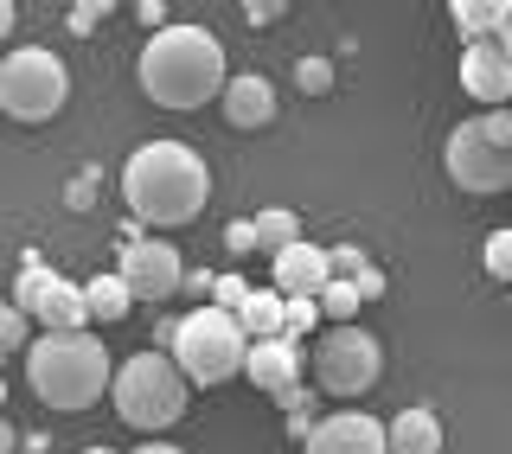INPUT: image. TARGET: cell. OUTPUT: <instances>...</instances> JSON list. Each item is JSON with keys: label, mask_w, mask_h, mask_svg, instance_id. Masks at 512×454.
Masks as SVG:
<instances>
[{"label": "cell", "mask_w": 512, "mask_h": 454, "mask_svg": "<svg viewBox=\"0 0 512 454\" xmlns=\"http://www.w3.org/2000/svg\"><path fill=\"white\" fill-rule=\"evenodd\" d=\"M135 454H186V448H173V442H154V435H148V442H141Z\"/></svg>", "instance_id": "836d02e7"}, {"label": "cell", "mask_w": 512, "mask_h": 454, "mask_svg": "<svg viewBox=\"0 0 512 454\" xmlns=\"http://www.w3.org/2000/svg\"><path fill=\"white\" fill-rule=\"evenodd\" d=\"M461 90L487 109H512V52L500 39H468V52H461Z\"/></svg>", "instance_id": "30bf717a"}, {"label": "cell", "mask_w": 512, "mask_h": 454, "mask_svg": "<svg viewBox=\"0 0 512 454\" xmlns=\"http://www.w3.org/2000/svg\"><path fill=\"white\" fill-rule=\"evenodd\" d=\"M186 391L192 384L180 378V365L167 359V352H135V359H122L116 365V378H109V403H116V416L128 429H141V435H160V429H173L186 416Z\"/></svg>", "instance_id": "277c9868"}, {"label": "cell", "mask_w": 512, "mask_h": 454, "mask_svg": "<svg viewBox=\"0 0 512 454\" xmlns=\"http://www.w3.org/2000/svg\"><path fill=\"white\" fill-rule=\"evenodd\" d=\"M250 224H256V250H269V256L288 250V243H301V218L288 212V205H269V212H256Z\"/></svg>", "instance_id": "d6986e66"}, {"label": "cell", "mask_w": 512, "mask_h": 454, "mask_svg": "<svg viewBox=\"0 0 512 454\" xmlns=\"http://www.w3.org/2000/svg\"><path fill=\"white\" fill-rule=\"evenodd\" d=\"M282 13H288V0H244V20L250 26H276Z\"/></svg>", "instance_id": "4316f807"}, {"label": "cell", "mask_w": 512, "mask_h": 454, "mask_svg": "<svg viewBox=\"0 0 512 454\" xmlns=\"http://www.w3.org/2000/svg\"><path fill=\"white\" fill-rule=\"evenodd\" d=\"M320 314H333V327H346V320H359V288H352V282H327V288H320Z\"/></svg>", "instance_id": "ffe728a7"}, {"label": "cell", "mask_w": 512, "mask_h": 454, "mask_svg": "<svg viewBox=\"0 0 512 454\" xmlns=\"http://www.w3.org/2000/svg\"><path fill=\"white\" fill-rule=\"evenodd\" d=\"M167 352H173V365H180V378L186 384H231L237 371H244V352H250V339L244 327H237V314H224V307H192L186 320H173V339H167Z\"/></svg>", "instance_id": "5b68a950"}, {"label": "cell", "mask_w": 512, "mask_h": 454, "mask_svg": "<svg viewBox=\"0 0 512 454\" xmlns=\"http://www.w3.org/2000/svg\"><path fill=\"white\" fill-rule=\"evenodd\" d=\"M109 378H116V359H109V346L90 327L84 333H39L26 346V384L45 410H90V403H103Z\"/></svg>", "instance_id": "3957f363"}, {"label": "cell", "mask_w": 512, "mask_h": 454, "mask_svg": "<svg viewBox=\"0 0 512 454\" xmlns=\"http://www.w3.org/2000/svg\"><path fill=\"white\" fill-rule=\"evenodd\" d=\"M13 26H20V7H13V0H0V45L13 39Z\"/></svg>", "instance_id": "1f68e13d"}, {"label": "cell", "mask_w": 512, "mask_h": 454, "mask_svg": "<svg viewBox=\"0 0 512 454\" xmlns=\"http://www.w3.org/2000/svg\"><path fill=\"white\" fill-rule=\"evenodd\" d=\"M218 109H224V122L231 128H263V122H276V84L269 77H224V90H218Z\"/></svg>", "instance_id": "9a60e30c"}, {"label": "cell", "mask_w": 512, "mask_h": 454, "mask_svg": "<svg viewBox=\"0 0 512 454\" xmlns=\"http://www.w3.org/2000/svg\"><path fill=\"white\" fill-rule=\"evenodd\" d=\"M84 301H90V320H103V327L128 320V307H135V295H128L122 275H90V282H84Z\"/></svg>", "instance_id": "ac0fdd59"}, {"label": "cell", "mask_w": 512, "mask_h": 454, "mask_svg": "<svg viewBox=\"0 0 512 454\" xmlns=\"http://www.w3.org/2000/svg\"><path fill=\"white\" fill-rule=\"evenodd\" d=\"M0 403H7V384H0Z\"/></svg>", "instance_id": "74e56055"}, {"label": "cell", "mask_w": 512, "mask_h": 454, "mask_svg": "<svg viewBox=\"0 0 512 454\" xmlns=\"http://www.w3.org/2000/svg\"><path fill=\"white\" fill-rule=\"evenodd\" d=\"M13 442H20V435H13V423L0 416V454H13Z\"/></svg>", "instance_id": "e575fe53"}, {"label": "cell", "mask_w": 512, "mask_h": 454, "mask_svg": "<svg viewBox=\"0 0 512 454\" xmlns=\"http://www.w3.org/2000/svg\"><path fill=\"white\" fill-rule=\"evenodd\" d=\"M308 454H391V448H384V423H372L365 410H340L314 423Z\"/></svg>", "instance_id": "7c38bea8"}, {"label": "cell", "mask_w": 512, "mask_h": 454, "mask_svg": "<svg viewBox=\"0 0 512 454\" xmlns=\"http://www.w3.org/2000/svg\"><path fill=\"white\" fill-rule=\"evenodd\" d=\"M244 301H250V282H244V275H218V282H212V307H224V314H237Z\"/></svg>", "instance_id": "484cf974"}, {"label": "cell", "mask_w": 512, "mask_h": 454, "mask_svg": "<svg viewBox=\"0 0 512 454\" xmlns=\"http://www.w3.org/2000/svg\"><path fill=\"white\" fill-rule=\"evenodd\" d=\"M448 180L474 199H493V192L512 186V109H487V116L461 122L442 148Z\"/></svg>", "instance_id": "8992f818"}, {"label": "cell", "mask_w": 512, "mask_h": 454, "mask_svg": "<svg viewBox=\"0 0 512 454\" xmlns=\"http://www.w3.org/2000/svg\"><path fill=\"white\" fill-rule=\"evenodd\" d=\"M122 199L141 224L180 231V224H192L205 212V199H212V167H205V154L186 148V141H141L122 167Z\"/></svg>", "instance_id": "6da1fadb"}, {"label": "cell", "mask_w": 512, "mask_h": 454, "mask_svg": "<svg viewBox=\"0 0 512 454\" xmlns=\"http://www.w3.org/2000/svg\"><path fill=\"white\" fill-rule=\"evenodd\" d=\"M84 454H116V448H103V442H96V448H84Z\"/></svg>", "instance_id": "8d00e7d4"}, {"label": "cell", "mask_w": 512, "mask_h": 454, "mask_svg": "<svg viewBox=\"0 0 512 454\" xmlns=\"http://www.w3.org/2000/svg\"><path fill=\"white\" fill-rule=\"evenodd\" d=\"M109 7H116V0H71V26H77V32H90V26H96V13H109Z\"/></svg>", "instance_id": "f1b7e54d"}, {"label": "cell", "mask_w": 512, "mask_h": 454, "mask_svg": "<svg viewBox=\"0 0 512 454\" xmlns=\"http://www.w3.org/2000/svg\"><path fill=\"white\" fill-rule=\"evenodd\" d=\"M135 7H141V0H135Z\"/></svg>", "instance_id": "f35d334b"}, {"label": "cell", "mask_w": 512, "mask_h": 454, "mask_svg": "<svg viewBox=\"0 0 512 454\" xmlns=\"http://www.w3.org/2000/svg\"><path fill=\"white\" fill-rule=\"evenodd\" d=\"M480 263H487V275H493V282H506V288H512V224L487 237V256H480Z\"/></svg>", "instance_id": "7402d4cb"}, {"label": "cell", "mask_w": 512, "mask_h": 454, "mask_svg": "<svg viewBox=\"0 0 512 454\" xmlns=\"http://www.w3.org/2000/svg\"><path fill=\"white\" fill-rule=\"evenodd\" d=\"M45 275H52V269L26 263V275H20V288H13V307H32V295H39V288H45Z\"/></svg>", "instance_id": "83f0119b"}, {"label": "cell", "mask_w": 512, "mask_h": 454, "mask_svg": "<svg viewBox=\"0 0 512 454\" xmlns=\"http://www.w3.org/2000/svg\"><path fill=\"white\" fill-rule=\"evenodd\" d=\"M384 448H391V454H442V423H436V410H423V403L397 410L391 423H384Z\"/></svg>", "instance_id": "2e32d148"}, {"label": "cell", "mask_w": 512, "mask_h": 454, "mask_svg": "<svg viewBox=\"0 0 512 454\" xmlns=\"http://www.w3.org/2000/svg\"><path fill=\"white\" fill-rule=\"evenodd\" d=\"M32 320H39L45 333H84L90 327V301H84V282H64V275L52 269L45 275V288L32 295V307H26Z\"/></svg>", "instance_id": "5bb4252c"}, {"label": "cell", "mask_w": 512, "mask_h": 454, "mask_svg": "<svg viewBox=\"0 0 512 454\" xmlns=\"http://www.w3.org/2000/svg\"><path fill=\"white\" fill-rule=\"evenodd\" d=\"M384 371V346L372 333L359 327V320H346V327H327L314 346V378L327 397H365L378 384Z\"/></svg>", "instance_id": "ba28073f"}, {"label": "cell", "mask_w": 512, "mask_h": 454, "mask_svg": "<svg viewBox=\"0 0 512 454\" xmlns=\"http://www.w3.org/2000/svg\"><path fill=\"white\" fill-rule=\"evenodd\" d=\"M320 327V301H288V314H282V339H295V346H301V339H308Z\"/></svg>", "instance_id": "603a6c76"}, {"label": "cell", "mask_w": 512, "mask_h": 454, "mask_svg": "<svg viewBox=\"0 0 512 454\" xmlns=\"http://www.w3.org/2000/svg\"><path fill=\"white\" fill-rule=\"evenodd\" d=\"M212 282H218V275H205V269H192V275H186V282H180V288H192V295H212Z\"/></svg>", "instance_id": "d6a6232c"}, {"label": "cell", "mask_w": 512, "mask_h": 454, "mask_svg": "<svg viewBox=\"0 0 512 454\" xmlns=\"http://www.w3.org/2000/svg\"><path fill=\"white\" fill-rule=\"evenodd\" d=\"M352 288H359V301H378V295H384V269H378V263H365L359 275H352Z\"/></svg>", "instance_id": "f546056e"}, {"label": "cell", "mask_w": 512, "mask_h": 454, "mask_svg": "<svg viewBox=\"0 0 512 454\" xmlns=\"http://www.w3.org/2000/svg\"><path fill=\"white\" fill-rule=\"evenodd\" d=\"M116 275L128 282V295H135V301H173V295H180V282H186V263H180V250H173L167 237H128Z\"/></svg>", "instance_id": "9c48e42d"}, {"label": "cell", "mask_w": 512, "mask_h": 454, "mask_svg": "<svg viewBox=\"0 0 512 454\" xmlns=\"http://www.w3.org/2000/svg\"><path fill=\"white\" fill-rule=\"evenodd\" d=\"M135 77H141V90H148V103L199 109V103H218V90H224L231 71H224V45L205 26H160V32H148V45H141Z\"/></svg>", "instance_id": "7a4b0ae2"}, {"label": "cell", "mask_w": 512, "mask_h": 454, "mask_svg": "<svg viewBox=\"0 0 512 454\" xmlns=\"http://www.w3.org/2000/svg\"><path fill=\"white\" fill-rule=\"evenodd\" d=\"M327 282H333V275H327V250H320V243H308V237L269 256V288H276V295H288V301H314Z\"/></svg>", "instance_id": "8fae6325"}, {"label": "cell", "mask_w": 512, "mask_h": 454, "mask_svg": "<svg viewBox=\"0 0 512 454\" xmlns=\"http://www.w3.org/2000/svg\"><path fill=\"white\" fill-rule=\"evenodd\" d=\"M295 84L308 90V96H327V90H333V64H327V58H301V64H295Z\"/></svg>", "instance_id": "d4e9b609"}, {"label": "cell", "mask_w": 512, "mask_h": 454, "mask_svg": "<svg viewBox=\"0 0 512 454\" xmlns=\"http://www.w3.org/2000/svg\"><path fill=\"white\" fill-rule=\"evenodd\" d=\"M365 263H372V256H365L359 243H333V250H327V275H333V282H352Z\"/></svg>", "instance_id": "cb8c5ba5"}, {"label": "cell", "mask_w": 512, "mask_h": 454, "mask_svg": "<svg viewBox=\"0 0 512 454\" xmlns=\"http://www.w3.org/2000/svg\"><path fill=\"white\" fill-rule=\"evenodd\" d=\"M26 346H32V314L0 301V352H26Z\"/></svg>", "instance_id": "44dd1931"}, {"label": "cell", "mask_w": 512, "mask_h": 454, "mask_svg": "<svg viewBox=\"0 0 512 454\" xmlns=\"http://www.w3.org/2000/svg\"><path fill=\"white\" fill-rule=\"evenodd\" d=\"M301 346L295 339H250V352H244V378L256 384V391H269V397H282V391H295L301 384Z\"/></svg>", "instance_id": "4fadbf2b"}, {"label": "cell", "mask_w": 512, "mask_h": 454, "mask_svg": "<svg viewBox=\"0 0 512 454\" xmlns=\"http://www.w3.org/2000/svg\"><path fill=\"white\" fill-rule=\"evenodd\" d=\"M282 314H288V295H276V288H250V301L237 307V327H244V339H276Z\"/></svg>", "instance_id": "e0dca14e"}, {"label": "cell", "mask_w": 512, "mask_h": 454, "mask_svg": "<svg viewBox=\"0 0 512 454\" xmlns=\"http://www.w3.org/2000/svg\"><path fill=\"white\" fill-rule=\"evenodd\" d=\"M224 243H231V256H250V250H256V224H250V218H237L231 231H224Z\"/></svg>", "instance_id": "4dcf8cb0"}, {"label": "cell", "mask_w": 512, "mask_h": 454, "mask_svg": "<svg viewBox=\"0 0 512 454\" xmlns=\"http://www.w3.org/2000/svg\"><path fill=\"white\" fill-rule=\"evenodd\" d=\"M64 96H71V71H64L58 52H45V45H13V52L0 58V109H7L13 122H52L64 109Z\"/></svg>", "instance_id": "52a82bcc"}, {"label": "cell", "mask_w": 512, "mask_h": 454, "mask_svg": "<svg viewBox=\"0 0 512 454\" xmlns=\"http://www.w3.org/2000/svg\"><path fill=\"white\" fill-rule=\"evenodd\" d=\"M493 39H500V45H506V52H512V13H506V26H500V32H493Z\"/></svg>", "instance_id": "d590c367"}]
</instances>
